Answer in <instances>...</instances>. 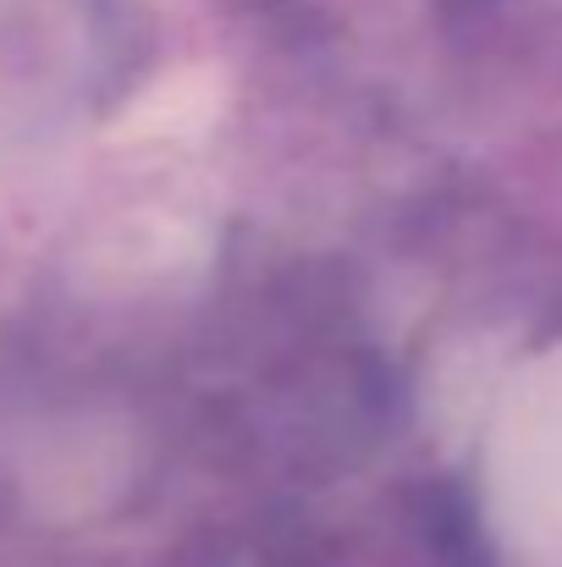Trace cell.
<instances>
[{
    "label": "cell",
    "mask_w": 562,
    "mask_h": 567,
    "mask_svg": "<svg viewBox=\"0 0 562 567\" xmlns=\"http://www.w3.org/2000/svg\"><path fill=\"white\" fill-rule=\"evenodd\" d=\"M491 491L519 535L562 529V353L508 396L491 435Z\"/></svg>",
    "instance_id": "6da1fadb"
}]
</instances>
